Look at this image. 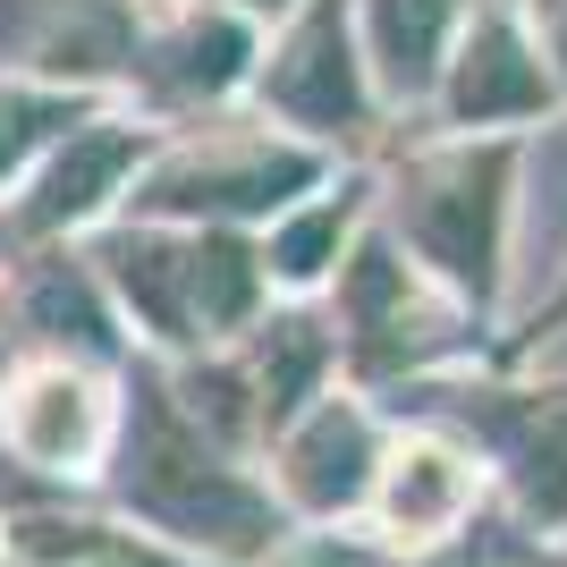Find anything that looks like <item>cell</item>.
Segmentation results:
<instances>
[{
    "instance_id": "obj_1",
    "label": "cell",
    "mask_w": 567,
    "mask_h": 567,
    "mask_svg": "<svg viewBox=\"0 0 567 567\" xmlns=\"http://www.w3.org/2000/svg\"><path fill=\"white\" fill-rule=\"evenodd\" d=\"M111 262H118V280H127V297H136V313L169 339L220 331V322H237V313L255 306V262L229 237H187V246H144L136 237Z\"/></svg>"
},
{
    "instance_id": "obj_2",
    "label": "cell",
    "mask_w": 567,
    "mask_h": 567,
    "mask_svg": "<svg viewBox=\"0 0 567 567\" xmlns=\"http://www.w3.org/2000/svg\"><path fill=\"white\" fill-rule=\"evenodd\" d=\"M127 492L153 508L162 525H178V534H213V543H229V550H246L262 534V508L246 492H237L229 474L213 466V457L195 450L187 432L169 424L162 406H144V432H136V474H127Z\"/></svg>"
},
{
    "instance_id": "obj_3",
    "label": "cell",
    "mask_w": 567,
    "mask_h": 567,
    "mask_svg": "<svg viewBox=\"0 0 567 567\" xmlns=\"http://www.w3.org/2000/svg\"><path fill=\"white\" fill-rule=\"evenodd\" d=\"M406 229L450 280L492 288V246H499V153H457L432 162L406 187Z\"/></svg>"
},
{
    "instance_id": "obj_4",
    "label": "cell",
    "mask_w": 567,
    "mask_h": 567,
    "mask_svg": "<svg viewBox=\"0 0 567 567\" xmlns=\"http://www.w3.org/2000/svg\"><path fill=\"white\" fill-rule=\"evenodd\" d=\"M271 102L297 111V118H313V127H348V118L364 111L355 69H348V34H339V9H313V18L297 25V43H288L280 69H271Z\"/></svg>"
},
{
    "instance_id": "obj_5",
    "label": "cell",
    "mask_w": 567,
    "mask_h": 567,
    "mask_svg": "<svg viewBox=\"0 0 567 567\" xmlns=\"http://www.w3.org/2000/svg\"><path fill=\"white\" fill-rule=\"evenodd\" d=\"M9 441H18L34 466H76V457H94V441H102L94 390L69 381V373H25L18 399H9Z\"/></svg>"
},
{
    "instance_id": "obj_6",
    "label": "cell",
    "mask_w": 567,
    "mask_h": 567,
    "mask_svg": "<svg viewBox=\"0 0 567 567\" xmlns=\"http://www.w3.org/2000/svg\"><path fill=\"white\" fill-rule=\"evenodd\" d=\"M34 9V25H9V43L34 69H111L118 60V9L111 0H9Z\"/></svg>"
},
{
    "instance_id": "obj_7",
    "label": "cell",
    "mask_w": 567,
    "mask_h": 567,
    "mask_svg": "<svg viewBox=\"0 0 567 567\" xmlns=\"http://www.w3.org/2000/svg\"><path fill=\"white\" fill-rule=\"evenodd\" d=\"M450 102H457V118H508V111H534V102H543V69H534V60H525V43L492 18V25H474L466 69H457Z\"/></svg>"
},
{
    "instance_id": "obj_8",
    "label": "cell",
    "mask_w": 567,
    "mask_h": 567,
    "mask_svg": "<svg viewBox=\"0 0 567 567\" xmlns=\"http://www.w3.org/2000/svg\"><path fill=\"white\" fill-rule=\"evenodd\" d=\"M136 162V136L127 127H94V136H76L69 153H60V169L43 178V195H34V229H60V220H76V213H94L102 204V187H111L118 169Z\"/></svg>"
},
{
    "instance_id": "obj_9",
    "label": "cell",
    "mask_w": 567,
    "mask_h": 567,
    "mask_svg": "<svg viewBox=\"0 0 567 567\" xmlns=\"http://www.w3.org/2000/svg\"><path fill=\"white\" fill-rule=\"evenodd\" d=\"M466 508V474L450 450H406L390 474V525L399 534H441V525Z\"/></svg>"
},
{
    "instance_id": "obj_10",
    "label": "cell",
    "mask_w": 567,
    "mask_h": 567,
    "mask_svg": "<svg viewBox=\"0 0 567 567\" xmlns=\"http://www.w3.org/2000/svg\"><path fill=\"white\" fill-rule=\"evenodd\" d=\"M306 178V162L297 153H271V162H237V169H169L162 187H153V204H271L280 187H297Z\"/></svg>"
},
{
    "instance_id": "obj_11",
    "label": "cell",
    "mask_w": 567,
    "mask_h": 567,
    "mask_svg": "<svg viewBox=\"0 0 567 567\" xmlns=\"http://www.w3.org/2000/svg\"><path fill=\"white\" fill-rule=\"evenodd\" d=\"M288 466H297V492H306L313 508L355 499V483H364V424L331 406V415H322V424L297 441V457H288Z\"/></svg>"
},
{
    "instance_id": "obj_12",
    "label": "cell",
    "mask_w": 567,
    "mask_h": 567,
    "mask_svg": "<svg viewBox=\"0 0 567 567\" xmlns=\"http://www.w3.org/2000/svg\"><path fill=\"white\" fill-rule=\"evenodd\" d=\"M441 25H450V0H373V51L399 85H424L432 60H441Z\"/></svg>"
},
{
    "instance_id": "obj_13",
    "label": "cell",
    "mask_w": 567,
    "mask_h": 567,
    "mask_svg": "<svg viewBox=\"0 0 567 567\" xmlns=\"http://www.w3.org/2000/svg\"><path fill=\"white\" fill-rule=\"evenodd\" d=\"M237 51H246V43H237V25L204 18V25H187V34H178V60H169V76L213 94V85H229V76H237Z\"/></svg>"
},
{
    "instance_id": "obj_14",
    "label": "cell",
    "mask_w": 567,
    "mask_h": 567,
    "mask_svg": "<svg viewBox=\"0 0 567 567\" xmlns=\"http://www.w3.org/2000/svg\"><path fill=\"white\" fill-rule=\"evenodd\" d=\"M60 127V102H34V94H0V169H18L34 144Z\"/></svg>"
},
{
    "instance_id": "obj_15",
    "label": "cell",
    "mask_w": 567,
    "mask_h": 567,
    "mask_svg": "<svg viewBox=\"0 0 567 567\" xmlns=\"http://www.w3.org/2000/svg\"><path fill=\"white\" fill-rule=\"evenodd\" d=\"M339 220H348V204H331V213H313L306 229H288V246H280V271H297V280H306V271H322V246L339 237Z\"/></svg>"
},
{
    "instance_id": "obj_16",
    "label": "cell",
    "mask_w": 567,
    "mask_h": 567,
    "mask_svg": "<svg viewBox=\"0 0 567 567\" xmlns=\"http://www.w3.org/2000/svg\"><path fill=\"white\" fill-rule=\"evenodd\" d=\"M450 567H550V559H534V550H517V543H499V534H483L474 550H457Z\"/></svg>"
},
{
    "instance_id": "obj_17",
    "label": "cell",
    "mask_w": 567,
    "mask_h": 567,
    "mask_svg": "<svg viewBox=\"0 0 567 567\" xmlns=\"http://www.w3.org/2000/svg\"><path fill=\"white\" fill-rule=\"evenodd\" d=\"M550 9V43H559V60H567V0H543Z\"/></svg>"
}]
</instances>
